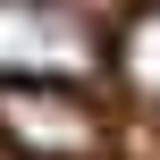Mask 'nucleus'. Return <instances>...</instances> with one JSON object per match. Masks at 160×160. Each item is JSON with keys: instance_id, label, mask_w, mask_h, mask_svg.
Here are the masks:
<instances>
[{"instance_id": "f257e3e1", "label": "nucleus", "mask_w": 160, "mask_h": 160, "mask_svg": "<svg viewBox=\"0 0 160 160\" xmlns=\"http://www.w3.org/2000/svg\"><path fill=\"white\" fill-rule=\"evenodd\" d=\"M101 34L68 0H0V84H84Z\"/></svg>"}, {"instance_id": "f03ea898", "label": "nucleus", "mask_w": 160, "mask_h": 160, "mask_svg": "<svg viewBox=\"0 0 160 160\" xmlns=\"http://www.w3.org/2000/svg\"><path fill=\"white\" fill-rule=\"evenodd\" d=\"M0 143L17 160H93L110 127L76 84H0Z\"/></svg>"}, {"instance_id": "7ed1b4c3", "label": "nucleus", "mask_w": 160, "mask_h": 160, "mask_svg": "<svg viewBox=\"0 0 160 160\" xmlns=\"http://www.w3.org/2000/svg\"><path fill=\"white\" fill-rule=\"evenodd\" d=\"M118 76H127V93H143V101H160V8H135L127 25H118Z\"/></svg>"}]
</instances>
